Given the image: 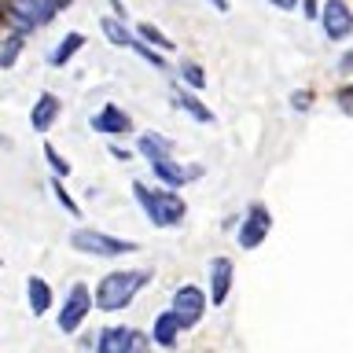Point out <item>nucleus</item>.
I'll list each match as a JSON object with an SVG mask.
<instances>
[{
  "instance_id": "nucleus-1",
  "label": "nucleus",
  "mask_w": 353,
  "mask_h": 353,
  "mask_svg": "<svg viewBox=\"0 0 353 353\" xmlns=\"http://www.w3.org/2000/svg\"><path fill=\"white\" fill-rule=\"evenodd\" d=\"M151 280V272L148 269H121V272H107L103 280H99L96 287V298H92V305L99 309H107V313H118V309H125L132 298L140 294V287H148Z\"/></svg>"
},
{
  "instance_id": "nucleus-2",
  "label": "nucleus",
  "mask_w": 353,
  "mask_h": 353,
  "mask_svg": "<svg viewBox=\"0 0 353 353\" xmlns=\"http://www.w3.org/2000/svg\"><path fill=\"white\" fill-rule=\"evenodd\" d=\"M132 195H137V203H140L143 214L151 217V225H159V228L181 225L184 214H188L184 199L176 195V192H151L143 181H137V184H132Z\"/></svg>"
},
{
  "instance_id": "nucleus-3",
  "label": "nucleus",
  "mask_w": 353,
  "mask_h": 353,
  "mask_svg": "<svg viewBox=\"0 0 353 353\" xmlns=\"http://www.w3.org/2000/svg\"><path fill=\"white\" fill-rule=\"evenodd\" d=\"M70 247L88 254V258H118V254H132V250H137V243L107 236V232H96V228H77L70 236Z\"/></svg>"
},
{
  "instance_id": "nucleus-4",
  "label": "nucleus",
  "mask_w": 353,
  "mask_h": 353,
  "mask_svg": "<svg viewBox=\"0 0 353 353\" xmlns=\"http://www.w3.org/2000/svg\"><path fill=\"white\" fill-rule=\"evenodd\" d=\"M170 313L176 316V324H181V327H195L199 320H203V313H206V294L199 291L195 283H184V287H176Z\"/></svg>"
},
{
  "instance_id": "nucleus-5",
  "label": "nucleus",
  "mask_w": 353,
  "mask_h": 353,
  "mask_svg": "<svg viewBox=\"0 0 353 353\" xmlns=\"http://www.w3.org/2000/svg\"><path fill=\"white\" fill-rule=\"evenodd\" d=\"M88 309H92V294H88V287L74 283L70 294H66V302H63V309H59V331H63V335H74V331L85 324Z\"/></svg>"
},
{
  "instance_id": "nucleus-6",
  "label": "nucleus",
  "mask_w": 353,
  "mask_h": 353,
  "mask_svg": "<svg viewBox=\"0 0 353 353\" xmlns=\"http://www.w3.org/2000/svg\"><path fill=\"white\" fill-rule=\"evenodd\" d=\"M320 26H324V33L331 41H346L353 33V11L346 0H324V8L316 11Z\"/></svg>"
},
{
  "instance_id": "nucleus-7",
  "label": "nucleus",
  "mask_w": 353,
  "mask_h": 353,
  "mask_svg": "<svg viewBox=\"0 0 353 353\" xmlns=\"http://www.w3.org/2000/svg\"><path fill=\"white\" fill-rule=\"evenodd\" d=\"M269 228H272V217H269V210H265L261 203H254L247 210V221L239 225V247L243 250H254V247H261L265 236H269Z\"/></svg>"
},
{
  "instance_id": "nucleus-8",
  "label": "nucleus",
  "mask_w": 353,
  "mask_h": 353,
  "mask_svg": "<svg viewBox=\"0 0 353 353\" xmlns=\"http://www.w3.org/2000/svg\"><path fill=\"white\" fill-rule=\"evenodd\" d=\"M151 170H154V176H159L162 184H170V188H181V184L203 176V165H181V162H170V159L151 162Z\"/></svg>"
},
{
  "instance_id": "nucleus-9",
  "label": "nucleus",
  "mask_w": 353,
  "mask_h": 353,
  "mask_svg": "<svg viewBox=\"0 0 353 353\" xmlns=\"http://www.w3.org/2000/svg\"><path fill=\"white\" fill-rule=\"evenodd\" d=\"M232 291V261L228 258H214L210 261V302L225 305Z\"/></svg>"
},
{
  "instance_id": "nucleus-10",
  "label": "nucleus",
  "mask_w": 353,
  "mask_h": 353,
  "mask_svg": "<svg viewBox=\"0 0 353 353\" xmlns=\"http://www.w3.org/2000/svg\"><path fill=\"white\" fill-rule=\"evenodd\" d=\"M92 129H96V132H107V137H114V132L121 137V132H129V129H132V118H129L121 107L107 103V107L92 118Z\"/></svg>"
},
{
  "instance_id": "nucleus-11",
  "label": "nucleus",
  "mask_w": 353,
  "mask_h": 353,
  "mask_svg": "<svg viewBox=\"0 0 353 353\" xmlns=\"http://www.w3.org/2000/svg\"><path fill=\"white\" fill-rule=\"evenodd\" d=\"M55 118H59V99H55L52 92H44L37 103H33V110H30V125L37 132H48Z\"/></svg>"
},
{
  "instance_id": "nucleus-12",
  "label": "nucleus",
  "mask_w": 353,
  "mask_h": 353,
  "mask_svg": "<svg viewBox=\"0 0 353 353\" xmlns=\"http://www.w3.org/2000/svg\"><path fill=\"white\" fill-rule=\"evenodd\" d=\"M137 151L148 162H159V159H170V154H173V140L162 137V132H143L140 143H137Z\"/></svg>"
},
{
  "instance_id": "nucleus-13",
  "label": "nucleus",
  "mask_w": 353,
  "mask_h": 353,
  "mask_svg": "<svg viewBox=\"0 0 353 353\" xmlns=\"http://www.w3.org/2000/svg\"><path fill=\"white\" fill-rule=\"evenodd\" d=\"M26 298H30V313L33 316H44L52 309V287L41 280V276H30L26 280Z\"/></svg>"
},
{
  "instance_id": "nucleus-14",
  "label": "nucleus",
  "mask_w": 353,
  "mask_h": 353,
  "mask_svg": "<svg viewBox=\"0 0 353 353\" xmlns=\"http://www.w3.org/2000/svg\"><path fill=\"white\" fill-rule=\"evenodd\" d=\"M170 99H173V107H176V110L192 114L195 121H206V125H214V121H217V118H214V110H210L206 103H199V99H195L192 92H173Z\"/></svg>"
},
{
  "instance_id": "nucleus-15",
  "label": "nucleus",
  "mask_w": 353,
  "mask_h": 353,
  "mask_svg": "<svg viewBox=\"0 0 353 353\" xmlns=\"http://www.w3.org/2000/svg\"><path fill=\"white\" fill-rule=\"evenodd\" d=\"M81 48H85V37H81V33H66V37L59 41V48L48 55V63H52V66H66V63H70V55H77Z\"/></svg>"
},
{
  "instance_id": "nucleus-16",
  "label": "nucleus",
  "mask_w": 353,
  "mask_h": 353,
  "mask_svg": "<svg viewBox=\"0 0 353 353\" xmlns=\"http://www.w3.org/2000/svg\"><path fill=\"white\" fill-rule=\"evenodd\" d=\"M176 331H181V324H176V316L173 313H162L159 320H154V335L151 342H159V346H176Z\"/></svg>"
},
{
  "instance_id": "nucleus-17",
  "label": "nucleus",
  "mask_w": 353,
  "mask_h": 353,
  "mask_svg": "<svg viewBox=\"0 0 353 353\" xmlns=\"http://www.w3.org/2000/svg\"><path fill=\"white\" fill-rule=\"evenodd\" d=\"M125 339H129V327H103V331H99L96 350L99 353H121V350H125Z\"/></svg>"
},
{
  "instance_id": "nucleus-18",
  "label": "nucleus",
  "mask_w": 353,
  "mask_h": 353,
  "mask_svg": "<svg viewBox=\"0 0 353 353\" xmlns=\"http://www.w3.org/2000/svg\"><path fill=\"white\" fill-rule=\"evenodd\" d=\"M99 30H103V37H107L110 44H118V48H129V44H132V33L125 30V22L114 19V15L99 22Z\"/></svg>"
},
{
  "instance_id": "nucleus-19",
  "label": "nucleus",
  "mask_w": 353,
  "mask_h": 353,
  "mask_svg": "<svg viewBox=\"0 0 353 353\" xmlns=\"http://www.w3.org/2000/svg\"><path fill=\"white\" fill-rule=\"evenodd\" d=\"M137 41L154 44V48H162V52H170V48H173V41L165 37V33H162L159 26H151V22H140V26H137Z\"/></svg>"
},
{
  "instance_id": "nucleus-20",
  "label": "nucleus",
  "mask_w": 353,
  "mask_h": 353,
  "mask_svg": "<svg viewBox=\"0 0 353 353\" xmlns=\"http://www.w3.org/2000/svg\"><path fill=\"white\" fill-rule=\"evenodd\" d=\"M22 52V33H11V37L0 41V70H11Z\"/></svg>"
},
{
  "instance_id": "nucleus-21",
  "label": "nucleus",
  "mask_w": 353,
  "mask_h": 353,
  "mask_svg": "<svg viewBox=\"0 0 353 353\" xmlns=\"http://www.w3.org/2000/svg\"><path fill=\"white\" fill-rule=\"evenodd\" d=\"M44 159H48V165L55 170V176H59V181H63V176H70V162H66L63 154L52 148V143H44Z\"/></svg>"
},
{
  "instance_id": "nucleus-22",
  "label": "nucleus",
  "mask_w": 353,
  "mask_h": 353,
  "mask_svg": "<svg viewBox=\"0 0 353 353\" xmlns=\"http://www.w3.org/2000/svg\"><path fill=\"white\" fill-rule=\"evenodd\" d=\"M129 48H137V55H143V59H148V63L154 66V70H165V59H162V52H159V48H148V44L137 41V37H132Z\"/></svg>"
},
{
  "instance_id": "nucleus-23",
  "label": "nucleus",
  "mask_w": 353,
  "mask_h": 353,
  "mask_svg": "<svg viewBox=\"0 0 353 353\" xmlns=\"http://www.w3.org/2000/svg\"><path fill=\"white\" fill-rule=\"evenodd\" d=\"M52 192H55V199H59V206L66 210V214H81V206L74 203V195H70V192H66V188H63V181H59V176H55V181H52Z\"/></svg>"
},
{
  "instance_id": "nucleus-24",
  "label": "nucleus",
  "mask_w": 353,
  "mask_h": 353,
  "mask_svg": "<svg viewBox=\"0 0 353 353\" xmlns=\"http://www.w3.org/2000/svg\"><path fill=\"white\" fill-rule=\"evenodd\" d=\"M121 353H151V339L143 335V331H129L125 350H121Z\"/></svg>"
},
{
  "instance_id": "nucleus-25",
  "label": "nucleus",
  "mask_w": 353,
  "mask_h": 353,
  "mask_svg": "<svg viewBox=\"0 0 353 353\" xmlns=\"http://www.w3.org/2000/svg\"><path fill=\"white\" fill-rule=\"evenodd\" d=\"M181 77H184V81L192 85V88H206V74L199 70L195 63H181Z\"/></svg>"
},
{
  "instance_id": "nucleus-26",
  "label": "nucleus",
  "mask_w": 353,
  "mask_h": 353,
  "mask_svg": "<svg viewBox=\"0 0 353 353\" xmlns=\"http://www.w3.org/2000/svg\"><path fill=\"white\" fill-rule=\"evenodd\" d=\"M291 103H294V107H298V110H305V107H309V103H313V96H309V92H298V96H294V99H291Z\"/></svg>"
},
{
  "instance_id": "nucleus-27",
  "label": "nucleus",
  "mask_w": 353,
  "mask_h": 353,
  "mask_svg": "<svg viewBox=\"0 0 353 353\" xmlns=\"http://www.w3.org/2000/svg\"><path fill=\"white\" fill-rule=\"evenodd\" d=\"M339 107H342V114H350V88H342V92H339Z\"/></svg>"
},
{
  "instance_id": "nucleus-28",
  "label": "nucleus",
  "mask_w": 353,
  "mask_h": 353,
  "mask_svg": "<svg viewBox=\"0 0 353 353\" xmlns=\"http://www.w3.org/2000/svg\"><path fill=\"white\" fill-rule=\"evenodd\" d=\"M302 11H305L309 19H316V11H320V8H316V0H302Z\"/></svg>"
},
{
  "instance_id": "nucleus-29",
  "label": "nucleus",
  "mask_w": 353,
  "mask_h": 353,
  "mask_svg": "<svg viewBox=\"0 0 353 353\" xmlns=\"http://www.w3.org/2000/svg\"><path fill=\"white\" fill-rule=\"evenodd\" d=\"M350 66H353V55L346 52V55H342V63H339V70H342V74H350Z\"/></svg>"
},
{
  "instance_id": "nucleus-30",
  "label": "nucleus",
  "mask_w": 353,
  "mask_h": 353,
  "mask_svg": "<svg viewBox=\"0 0 353 353\" xmlns=\"http://www.w3.org/2000/svg\"><path fill=\"white\" fill-rule=\"evenodd\" d=\"M272 4H276V8H283V11H294L298 0H272Z\"/></svg>"
},
{
  "instance_id": "nucleus-31",
  "label": "nucleus",
  "mask_w": 353,
  "mask_h": 353,
  "mask_svg": "<svg viewBox=\"0 0 353 353\" xmlns=\"http://www.w3.org/2000/svg\"><path fill=\"white\" fill-rule=\"evenodd\" d=\"M210 8H217V11H228V0H206Z\"/></svg>"
},
{
  "instance_id": "nucleus-32",
  "label": "nucleus",
  "mask_w": 353,
  "mask_h": 353,
  "mask_svg": "<svg viewBox=\"0 0 353 353\" xmlns=\"http://www.w3.org/2000/svg\"><path fill=\"white\" fill-rule=\"evenodd\" d=\"M52 4H55V11H66V8L74 4V0H52Z\"/></svg>"
},
{
  "instance_id": "nucleus-33",
  "label": "nucleus",
  "mask_w": 353,
  "mask_h": 353,
  "mask_svg": "<svg viewBox=\"0 0 353 353\" xmlns=\"http://www.w3.org/2000/svg\"><path fill=\"white\" fill-rule=\"evenodd\" d=\"M0 265H4V261H0Z\"/></svg>"
}]
</instances>
